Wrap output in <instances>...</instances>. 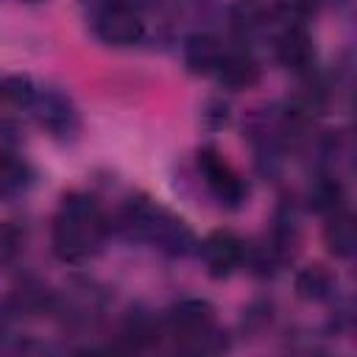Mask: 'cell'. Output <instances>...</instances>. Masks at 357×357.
Masks as SVG:
<instances>
[{"mask_svg": "<svg viewBox=\"0 0 357 357\" xmlns=\"http://www.w3.org/2000/svg\"><path fill=\"white\" fill-rule=\"evenodd\" d=\"M31 184V167L17 153L0 151V198L17 195Z\"/></svg>", "mask_w": 357, "mask_h": 357, "instance_id": "4fadbf2b", "label": "cell"}, {"mask_svg": "<svg viewBox=\"0 0 357 357\" xmlns=\"http://www.w3.org/2000/svg\"><path fill=\"white\" fill-rule=\"evenodd\" d=\"M31 109H33V117L36 123L50 131L53 137H70L75 128H78V114H75V106L70 103V98L59 89H50V86H36V95L31 100Z\"/></svg>", "mask_w": 357, "mask_h": 357, "instance_id": "8992f818", "label": "cell"}, {"mask_svg": "<svg viewBox=\"0 0 357 357\" xmlns=\"http://www.w3.org/2000/svg\"><path fill=\"white\" fill-rule=\"evenodd\" d=\"M20 248V231L14 226H0V268H6Z\"/></svg>", "mask_w": 357, "mask_h": 357, "instance_id": "e0dca14e", "label": "cell"}, {"mask_svg": "<svg viewBox=\"0 0 357 357\" xmlns=\"http://www.w3.org/2000/svg\"><path fill=\"white\" fill-rule=\"evenodd\" d=\"M243 254H245L243 240H240L234 231H229V229H218V231H212V234L201 243L204 265H206L209 276H215V279L229 276V273L243 262Z\"/></svg>", "mask_w": 357, "mask_h": 357, "instance_id": "52a82bcc", "label": "cell"}, {"mask_svg": "<svg viewBox=\"0 0 357 357\" xmlns=\"http://www.w3.org/2000/svg\"><path fill=\"white\" fill-rule=\"evenodd\" d=\"M223 50L226 47L212 33H192L184 42V64L195 75H209V73H215Z\"/></svg>", "mask_w": 357, "mask_h": 357, "instance_id": "30bf717a", "label": "cell"}, {"mask_svg": "<svg viewBox=\"0 0 357 357\" xmlns=\"http://www.w3.org/2000/svg\"><path fill=\"white\" fill-rule=\"evenodd\" d=\"M310 206L321 215H332L337 209H343V184L332 176H324L318 178L312 187H310Z\"/></svg>", "mask_w": 357, "mask_h": 357, "instance_id": "5bb4252c", "label": "cell"}, {"mask_svg": "<svg viewBox=\"0 0 357 357\" xmlns=\"http://www.w3.org/2000/svg\"><path fill=\"white\" fill-rule=\"evenodd\" d=\"M326 226H324V243L326 248L340 257V259H349L357 248V231H354V220L346 209H337L332 215H326Z\"/></svg>", "mask_w": 357, "mask_h": 357, "instance_id": "8fae6325", "label": "cell"}, {"mask_svg": "<svg viewBox=\"0 0 357 357\" xmlns=\"http://www.w3.org/2000/svg\"><path fill=\"white\" fill-rule=\"evenodd\" d=\"M198 173L204 176V184L209 187V192L229 209H237L245 195H248V187L245 181L240 178V173L220 156L218 148L206 145L198 151Z\"/></svg>", "mask_w": 357, "mask_h": 357, "instance_id": "5b68a950", "label": "cell"}, {"mask_svg": "<svg viewBox=\"0 0 357 357\" xmlns=\"http://www.w3.org/2000/svg\"><path fill=\"white\" fill-rule=\"evenodd\" d=\"M106 237V218L84 192H70L53 218V251L61 262L81 265L92 259Z\"/></svg>", "mask_w": 357, "mask_h": 357, "instance_id": "6da1fadb", "label": "cell"}, {"mask_svg": "<svg viewBox=\"0 0 357 357\" xmlns=\"http://www.w3.org/2000/svg\"><path fill=\"white\" fill-rule=\"evenodd\" d=\"M167 326L187 351H220L226 340L215 329V310L204 298H184L167 310Z\"/></svg>", "mask_w": 357, "mask_h": 357, "instance_id": "3957f363", "label": "cell"}, {"mask_svg": "<svg viewBox=\"0 0 357 357\" xmlns=\"http://www.w3.org/2000/svg\"><path fill=\"white\" fill-rule=\"evenodd\" d=\"M0 95L8 98L11 103H20V106H31L33 95H36V84L31 78H22V75H14V78H6L0 84Z\"/></svg>", "mask_w": 357, "mask_h": 357, "instance_id": "2e32d148", "label": "cell"}, {"mask_svg": "<svg viewBox=\"0 0 357 357\" xmlns=\"http://www.w3.org/2000/svg\"><path fill=\"white\" fill-rule=\"evenodd\" d=\"M89 6V22L100 42L114 47L137 45L145 36V22L128 0H84Z\"/></svg>", "mask_w": 357, "mask_h": 357, "instance_id": "277c9868", "label": "cell"}, {"mask_svg": "<svg viewBox=\"0 0 357 357\" xmlns=\"http://www.w3.org/2000/svg\"><path fill=\"white\" fill-rule=\"evenodd\" d=\"M204 117H206V123H209L212 128H220V126L229 120V106H226V103H220V100H212V103H209V109L204 112Z\"/></svg>", "mask_w": 357, "mask_h": 357, "instance_id": "ac0fdd59", "label": "cell"}, {"mask_svg": "<svg viewBox=\"0 0 357 357\" xmlns=\"http://www.w3.org/2000/svg\"><path fill=\"white\" fill-rule=\"evenodd\" d=\"M296 293L304 301H324L335 293V276L324 265H307L296 273Z\"/></svg>", "mask_w": 357, "mask_h": 357, "instance_id": "7c38bea8", "label": "cell"}, {"mask_svg": "<svg viewBox=\"0 0 357 357\" xmlns=\"http://www.w3.org/2000/svg\"><path fill=\"white\" fill-rule=\"evenodd\" d=\"M226 89H248L259 81V64L257 59L243 47H226L215 73H212Z\"/></svg>", "mask_w": 357, "mask_h": 357, "instance_id": "9c48e42d", "label": "cell"}, {"mask_svg": "<svg viewBox=\"0 0 357 357\" xmlns=\"http://www.w3.org/2000/svg\"><path fill=\"white\" fill-rule=\"evenodd\" d=\"M276 59L282 67H287L290 73L298 75H310L315 67V47H312V36L301 22H290L279 39H276Z\"/></svg>", "mask_w": 357, "mask_h": 357, "instance_id": "ba28073f", "label": "cell"}, {"mask_svg": "<svg viewBox=\"0 0 357 357\" xmlns=\"http://www.w3.org/2000/svg\"><path fill=\"white\" fill-rule=\"evenodd\" d=\"M120 229L131 240L151 243L167 257H184L195 248V237L190 226L173 215L170 209L148 201V198H131L120 212Z\"/></svg>", "mask_w": 357, "mask_h": 357, "instance_id": "7a4b0ae2", "label": "cell"}, {"mask_svg": "<svg viewBox=\"0 0 357 357\" xmlns=\"http://www.w3.org/2000/svg\"><path fill=\"white\" fill-rule=\"evenodd\" d=\"M229 20L237 31L251 33V31H257L268 22V6L262 0H237L229 8Z\"/></svg>", "mask_w": 357, "mask_h": 357, "instance_id": "9a60e30c", "label": "cell"}]
</instances>
